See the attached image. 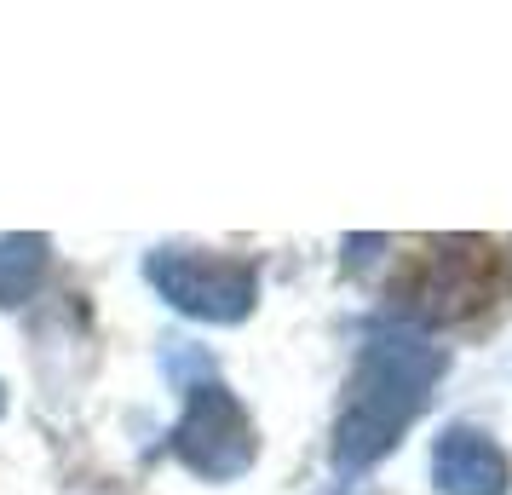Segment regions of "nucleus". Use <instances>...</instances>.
<instances>
[{"label":"nucleus","instance_id":"nucleus-5","mask_svg":"<svg viewBox=\"0 0 512 495\" xmlns=\"http://www.w3.org/2000/svg\"><path fill=\"white\" fill-rule=\"evenodd\" d=\"M415 300L438 323L484 306V242H443L438 254H432V265L420 271Z\"/></svg>","mask_w":512,"mask_h":495},{"label":"nucleus","instance_id":"nucleus-3","mask_svg":"<svg viewBox=\"0 0 512 495\" xmlns=\"http://www.w3.org/2000/svg\"><path fill=\"white\" fill-rule=\"evenodd\" d=\"M173 449L196 478H236L254 467V426L242 415V403L219 380H196L185 392V415L173 432Z\"/></svg>","mask_w":512,"mask_h":495},{"label":"nucleus","instance_id":"nucleus-1","mask_svg":"<svg viewBox=\"0 0 512 495\" xmlns=\"http://www.w3.org/2000/svg\"><path fill=\"white\" fill-rule=\"evenodd\" d=\"M443 369H449V357L426 334H415V329L374 334L363 346V357H357L346 409L334 421V467H346V472L374 467L409 432V421L426 409Z\"/></svg>","mask_w":512,"mask_h":495},{"label":"nucleus","instance_id":"nucleus-6","mask_svg":"<svg viewBox=\"0 0 512 495\" xmlns=\"http://www.w3.org/2000/svg\"><path fill=\"white\" fill-rule=\"evenodd\" d=\"M47 271V236H0V306H24Z\"/></svg>","mask_w":512,"mask_h":495},{"label":"nucleus","instance_id":"nucleus-4","mask_svg":"<svg viewBox=\"0 0 512 495\" xmlns=\"http://www.w3.org/2000/svg\"><path fill=\"white\" fill-rule=\"evenodd\" d=\"M432 484L443 495H507L512 467L484 426H449L432 444Z\"/></svg>","mask_w":512,"mask_h":495},{"label":"nucleus","instance_id":"nucleus-7","mask_svg":"<svg viewBox=\"0 0 512 495\" xmlns=\"http://www.w3.org/2000/svg\"><path fill=\"white\" fill-rule=\"evenodd\" d=\"M0 409H6V392H0Z\"/></svg>","mask_w":512,"mask_h":495},{"label":"nucleus","instance_id":"nucleus-2","mask_svg":"<svg viewBox=\"0 0 512 495\" xmlns=\"http://www.w3.org/2000/svg\"><path fill=\"white\" fill-rule=\"evenodd\" d=\"M144 277L156 283L173 311L202 317V323H242L254 311V265L225 260V254H202V248H156L144 260Z\"/></svg>","mask_w":512,"mask_h":495}]
</instances>
